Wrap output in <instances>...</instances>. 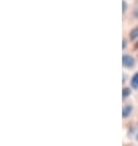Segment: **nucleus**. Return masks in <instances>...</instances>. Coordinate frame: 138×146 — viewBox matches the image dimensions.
<instances>
[{
	"label": "nucleus",
	"mask_w": 138,
	"mask_h": 146,
	"mask_svg": "<svg viewBox=\"0 0 138 146\" xmlns=\"http://www.w3.org/2000/svg\"><path fill=\"white\" fill-rule=\"evenodd\" d=\"M122 64L125 68H133L135 66V59H133V56L126 54L122 58Z\"/></svg>",
	"instance_id": "1"
},
{
	"label": "nucleus",
	"mask_w": 138,
	"mask_h": 146,
	"mask_svg": "<svg viewBox=\"0 0 138 146\" xmlns=\"http://www.w3.org/2000/svg\"><path fill=\"white\" fill-rule=\"evenodd\" d=\"M131 112H132V106H125L123 107V112H122L123 118H127V117L131 114Z\"/></svg>",
	"instance_id": "2"
},
{
	"label": "nucleus",
	"mask_w": 138,
	"mask_h": 146,
	"mask_svg": "<svg viewBox=\"0 0 138 146\" xmlns=\"http://www.w3.org/2000/svg\"><path fill=\"white\" fill-rule=\"evenodd\" d=\"M131 85L133 88H138V72H136V74L133 75V78L131 80Z\"/></svg>",
	"instance_id": "3"
},
{
	"label": "nucleus",
	"mask_w": 138,
	"mask_h": 146,
	"mask_svg": "<svg viewBox=\"0 0 138 146\" xmlns=\"http://www.w3.org/2000/svg\"><path fill=\"white\" fill-rule=\"evenodd\" d=\"M137 37H138V27L133 28V30L129 32V38H131V39H135Z\"/></svg>",
	"instance_id": "4"
},
{
	"label": "nucleus",
	"mask_w": 138,
	"mask_h": 146,
	"mask_svg": "<svg viewBox=\"0 0 138 146\" xmlns=\"http://www.w3.org/2000/svg\"><path fill=\"white\" fill-rule=\"evenodd\" d=\"M129 93H131V91H129V88H125V90H123V97H125V98L129 95Z\"/></svg>",
	"instance_id": "5"
},
{
	"label": "nucleus",
	"mask_w": 138,
	"mask_h": 146,
	"mask_svg": "<svg viewBox=\"0 0 138 146\" xmlns=\"http://www.w3.org/2000/svg\"><path fill=\"white\" fill-rule=\"evenodd\" d=\"M122 6H123V9H122V13L125 14L126 13V10H127V4H126V1L122 3Z\"/></svg>",
	"instance_id": "6"
},
{
	"label": "nucleus",
	"mask_w": 138,
	"mask_h": 146,
	"mask_svg": "<svg viewBox=\"0 0 138 146\" xmlns=\"http://www.w3.org/2000/svg\"><path fill=\"white\" fill-rule=\"evenodd\" d=\"M126 46H127V40H126V39H123V49L126 48Z\"/></svg>",
	"instance_id": "7"
},
{
	"label": "nucleus",
	"mask_w": 138,
	"mask_h": 146,
	"mask_svg": "<svg viewBox=\"0 0 138 146\" xmlns=\"http://www.w3.org/2000/svg\"><path fill=\"white\" fill-rule=\"evenodd\" d=\"M135 16H136V17H138V9L136 10V14H135Z\"/></svg>",
	"instance_id": "8"
},
{
	"label": "nucleus",
	"mask_w": 138,
	"mask_h": 146,
	"mask_svg": "<svg viewBox=\"0 0 138 146\" xmlns=\"http://www.w3.org/2000/svg\"><path fill=\"white\" fill-rule=\"evenodd\" d=\"M136 48H138V43H137V44H136Z\"/></svg>",
	"instance_id": "9"
},
{
	"label": "nucleus",
	"mask_w": 138,
	"mask_h": 146,
	"mask_svg": "<svg viewBox=\"0 0 138 146\" xmlns=\"http://www.w3.org/2000/svg\"><path fill=\"white\" fill-rule=\"evenodd\" d=\"M137 139H138V135H137Z\"/></svg>",
	"instance_id": "10"
}]
</instances>
